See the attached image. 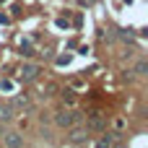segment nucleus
I'll list each match as a JSON object with an SVG mask.
<instances>
[{"instance_id":"5","label":"nucleus","mask_w":148,"mask_h":148,"mask_svg":"<svg viewBox=\"0 0 148 148\" xmlns=\"http://www.w3.org/2000/svg\"><path fill=\"white\" fill-rule=\"evenodd\" d=\"M70 138H73L75 143H81V140H83V130H73V133H70Z\"/></svg>"},{"instance_id":"1","label":"nucleus","mask_w":148,"mask_h":148,"mask_svg":"<svg viewBox=\"0 0 148 148\" xmlns=\"http://www.w3.org/2000/svg\"><path fill=\"white\" fill-rule=\"evenodd\" d=\"M55 122H57L60 127H68V125L73 122V114H68V112H62V114H57V117H55Z\"/></svg>"},{"instance_id":"3","label":"nucleus","mask_w":148,"mask_h":148,"mask_svg":"<svg viewBox=\"0 0 148 148\" xmlns=\"http://www.w3.org/2000/svg\"><path fill=\"white\" fill-rule=\"evenodd\" d=\"M5 146H23V140H21V138H18V135H13V133H10V135H8V138H5Z\"/></svg>"},{"instance_id":"2","label":"nucleus","mask_w":148,"mask_h":148,"mask_svg":"<svg viewBox=\"0 0 148 148\" xmlns=\"http://www.w3.org/2000/svg\"><path fill=\"white\" fill-rule=\"evenodd\" d=\"M36 73H39V70H36L34 65H26V68L21 70V75H23V81H31V78H36Z\"/></svg>"},{"instance_id":"4","label":"nucleus","mask_w":148,"mask_h":148,"mask_svg":"<svg viewBox=\"0 0 148 148\" xmlns=\"http://www.w3.org/2000/svg\"><path fill=\"white\" fill-rule=\"evenodd\" d=\"M0 120H13V109L10 107H3L0 109Z\"/></svg>"}]
</instances>
